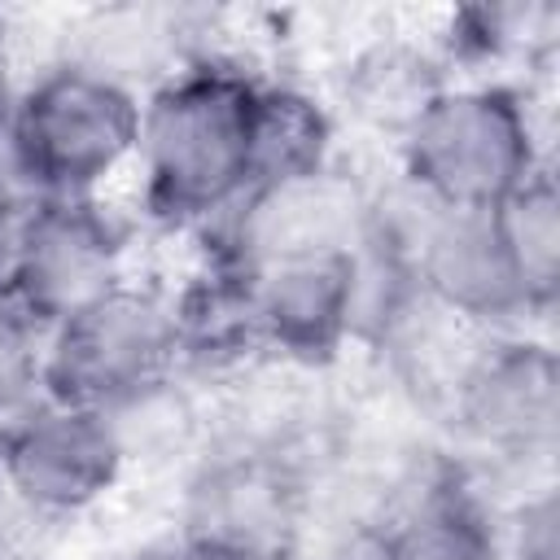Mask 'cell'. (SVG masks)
<instances>
[{
  "label": "cell",
  "instance_id": "1",
  "mask_svg": "<svg viewBox=\"0 0 560 560\" xmlns=\"http://www.w3.org/2000/svg\"><path fill=\"white\" fill-rule=\"evenodd\" d=\"M258 88L241 66L188 61L140 105L144 206L162 223H219L249 197Z\"/></svg>",
  "mask_w": 560,
  "mask_h": 560
},
{
  "label": "cell",
  "instance_id": "2",
  "mask_svg": "<svg viewBox=\"0 0 560 560\" xmlns=\"http://www.w3.org/2000/svg\"><path fill=\"white\" fill-rule=\"evenodd\" d=\"M0 144L35 197H96L136 158L140 101L122 79L88 61H61L13 96Z\"/></svg>",
  "mask_w": 560,
  "mask_h": 560
},
{
  "label": "cell",
  "instance_id": "3",
  "mask_svg": "<svg viewBox=\"0 0 560 560\" xmlns=\"http://www.w3.org/2000/svg\"><path fill=\"white\" fill-rule=\"evenodd\" d=\"M398 153L407 188L442 210H494L547 166L521 92L503 83L446 88Z\"/></svg>",
  "mask_w": 560,
  "mask_h": 560
},
{
  "label": "cell",
  "instance_id": "4",
  "mask_svg": "<svg viewBox=\"0 0 560 560\" xmlns=\"http://www.w3.org/2000/svg\"><path fill=\"white\" fill-rule=\"evenodd\" d=\"M122 284V228L96 197H35L0 223V311L52 332Z\"/></svg>",
  "mask_w": 560,
  "mask_h": 560
},
{
  "label": "cell",
  "instance_id": "5",
  "mask_svg": "<svg viewBox=\"0 0 560 560\" xmlns=\"http://www.w3.org/2000/svg\"><path fill=\"white\" fill-rule=\"evenodd\" d=\"M179 359L171 302L122 280L44 337V394L118 416L158 394Z\"/></svg>",
  "mask_w": 560,
  "mask_h": 560
},
{
  "label": "cell",
  "instance_id": "6",
  "mask_svg": "<svg viewBox=\"0 0 560 560\" xmlns=\"http://www.w3.org/2000/svg\"><path fill=\"white\" fill-rule=\"evenodd\" d=\"M302 534L306 490L280 455H219L188 481L179 560H298Z\"/></svg>",
  "mask_w": 560,
  "mask_h": 560
},
{
  "label": "cell",
  "instance_id": "7",
  "mask_svg": "<svg viewBox=\"0 0 560 560\" xmlns=\"http://www.w3.org/2000/svg\"><path fill=\"white\" fill-rule=\"evenodd\" d=\"M122 455L114 416L44 394L0 429V490L48 516L83 512L114 490Z\"/></svg>",
  "mask_w": 560,
  "mask_h": 560
},
{
  "label": "cell",
  "instance_id": "8",
  "mask_svg": "<svg viewBox=\"0 0 560 560\" xmlns=\"http://www.w3.org/2000/svg\"><path fill=\"white\" fill-rule=\"evenodd\" d=\"M416 206H420V219L407 232H394L381 219V210L376 219L402 245V258L420 298H429L433 306L451 311L472 328L529 315L525 284L512 267L494 210H442L420 197Z\"/></svg>",
  "mask_w": 560,
  "mask_h": 560
},
{
  "label": "cell",
  "instance_id": "9",
  "mask_svg": "<svg viewBox=\"0 0 560 560\" xmlns=\"http://www.w3.org/2000/svg\"><path fill=\"white\" fill-rule=\"evenodd\" d=\"M363 245L236 262L249 284L258 341L302 363L332 359L363 328Z\"/></svg>",
  "mask_w": 560,
  "mask_h": 560
},
{
  "label": "cell",
  "instance_id": "10",
  "mask_svg": "<svg viewBox=\"0 0 560 560\" xmlns=\"http://www.w3.org/2000/svg\"><path fill=\"white\" fill-rule=\"evenodd\" d=\"M455 424L499 455H542L560 424V368L551 346L486 337L451 385Z\"/></svg>",
  "mask_w": 560,
  "mask_h": 560
},
{
  "label": "cell",
  "instance_id": "11",
  "mask_svg": "<svg viewBox=\"0 0 560 560\" xmlns=\"http://www.w3.org/2000/svg\"><path fill=\"white\" fill-rule=\"evenodd\" d=\"M451 83L442 79L438 57H429L424 48H416L407 39H376V44L359 48L341 79L350 114L376 131L398 136V140L420 122V114Z\"/></svg>",
  "mask_w": 560,
  "mask_h": 560
},
{
  "label": "cell",
  "instance_id": "12",
  "mask_svg": "<svg viewBox=\"0 0 560 560\" xmlns=\"http://www.w3.org/2000/svg\"><path fill=\"white\" fill-rule=\"evenodd\" d=\"M376 560H499V542L477 494L459 477H442L381 538Z\"/></svg>",
  "mask_w": 560,
  "mask_h": 560
},
{
  "label": "cell",
  "instance_id": "13",
  "mask_svg": "<svg viewBox=\"0 0 560 560\" xmlns=\"http://www.w3.org/2000/svg\"><path fill=\"white\" fill-rule=\"evenodd\" d=\"M332 166V122L298 88L262 83L254 109V188H276Z\"/></svg>",
  "mask_w": 560,
  "mask_h": 560
},
{
  "label": "cell",
  "instance_id": "14",
  "mask_svg": "<svg viewBox=\"0 0 560 560\" xmlns=\"http://www.w3.org/2000/svg\"><path fill=\"white\" fill-rule=\"evenodd\" d=\"M494 219L512 254V267L525 284L529 311H547L560 289V197L551 166H542L508 201H499Z\"/></svg>",
  "mask_w": 560,
  "mask_h": 560
},
{
  "label": "cell",
  "instance_id": "15",
  "mask_svg": "<svg viewBox=\"0 0 560 560\" xmlns=\"http://www.w3.org/2000/svg\"><path fill=\"white\" fill-rule=\"evenodd\" d=\"M44 398V332L0 311V429Z\"/></svg>",
  "mask_w": 560,
  "mask_h": 560
},
{
  "label": "cell",
  "instance_id": "16",
  "mask_svg": "<svg viewBox=\"0 0 560 560\" xmlns=\"http://www.w3.org/2000/svg\"><path fill=\"white\" fill-rule=\"evenodd\" d=\"M512 560H560V508L551 490L525 499V508L516 512Z\"/></svg>",
  "mask_w": 560,
  "mask_h": 560
},
{
  "label": "cell",
  "instance_id": "17",
  "mask_svg": "<svg viewBox=\"0 0 560 560\" xmlns=\"http://www.w3.org/2000/svg\"><path fill=\"white\" fill-rule=\"evenodd\" d=\"M35 201V192L18 179V171L9 166V158H4V144H0V223L4 219H13L22 206H31Z\"/></svg>",
  "mask_w": 560,
  "mask_h": 560
},
{
  "label": "cell",
  "instance_id": "18",
  "mask_svg": "<svg viewBox=\"0 0 560 560\" xmlns=\"http://www.w3.org/2000/svg\"><path fill=\"white\" fill-rule=\"evenodd\" d=\"M9 70H13V48H9V22H4V13H0V136H4V122H9V109H13Z\"/></svg>",
  "mask_w": 560,
  "mask_h": 560
}]
</instances>
